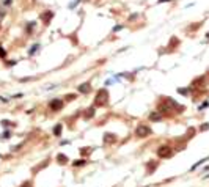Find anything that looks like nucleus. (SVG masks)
<instances>
[{"label": "nucleus", "instance_id": "4468645a", "mask_svg": "<svg viewBox=\"0 0 209 187\" xmlns=\"http://www.w3.org/2000/svg\"><path fill=\"white\" fill-rule=\"evenodd\" d=\"M208 159H209V157H206V159H201V160H200V162H197V163H195V165H193V167H192V168H190V170H192V171H193V170H195V168H197V167H200V165H201V163H204V162H206V160H208Z\"/></svg>", "mask_w": 209, "mask_h": 187}, {"label": "nucleus", "instance_id": "423d86ee", "mask_svg": "<svg viewBox=\"0 0 209 187\" xmlns=\"http://www.w3.org/2000/svg\"><path fill=\"white\" fill-rule=\"evenodd\" d=\"M116 142V135L115 134H110V132H107L106 135H104V143H115Z\"/></svg>", "mask_w": 209, "mask_h": 187}, {"label": "nucleus", "instance_id": "393cba45", "mask_svg": "<svg viewBox=\"0 0 209 187\" xmlns=\"http://www.w3.org/2000/svg\"><path fill=\"white\" fill-rule=\"evenodd\" d=\"M208 38H209V33H208Z\"/></svg>", "mask_w": 209, "mask_h": 187}, {"label": "nucleus", "instance_id": "2eb2a0df", "mask_svg": "<svg viewBox=\"0 0 209 187\" xmlns=\"http://www.w3.org/2000/svg\"><path fill=\"white\" fill-rule=\"evenodd\" d=\"M3 18H5V8H2V6H0V24H2Z\"/></svg>", "mask_w": 209, "mask_h": 187}, {"label": "nucleus", "instance_id": "f8f14e48", "mask_svg": "<svg viewBox=\"0 0 209 187\" xmlns=\"http://www.w3.org/2000/svg\"><path fill=\"white\" fill-rule=\"evenodd\" d=\"M157 167V163L156 162H151V163H148V173H154V168Z\"/></svg>", "mask_w": 209, "mask_h": 187}, {"label": "nucleus", "instance_id": "20e7f679", "mask_svg": "<svg viewBox=\"0 0 209 187\" xmlns=\"http://www.w3.org/2000/svg\"><path fill=\"white\" fill-rule=\"evenodd\" d=\"M171 154H173V149H171L170 146H167V145L160 146V148L157 149V156H159V157H162V159H167V157H170Z\"/></svg>", "mask_w": 209, "mask_h": 187}, {"label": "nucleus", "instance_id": "9d476101", "mask_svg": "<svg viewBox=\"0 0 209 187\" xmlns=\"http://www.w3.org/2000/svg\"><path fill=\"white\" fill-rule=\"evenodd\" d=\"M94 112H96V110H94V107H90V109L85 112V118H87V119L93 118V116H94Z\"/></svg>", "mask_w": 209, "mask_h": 187}, {"label": "nucleus", "instance_id": "6e6552de", "mask_svg": "<svg viewBox=\"0 0 209 187\" xmlns=\"http://www.w3.org/2000/svg\"><path fill=\"white\" fill-rule=\"evenodd\" d=\"M52 18H53V13L52 11H46V13H43V14H41V21H44V24H49Z\"/></svg>", "mask_w": 209, "mask_h": 187}, {"label": "nucleus", "instance_id": "7ed1b4c3", "mask_svg": "<svg viewBox=\"0 0 209 187\" xmlns=\"http://www.w3.org/2000/svg\"><path fill=\"white\" fill-rule=\"evenodd\" d=\"M151 128L149 126H145V124H140V126H137L135 128V135L137 137H140V138H145V137H148V135H151Z\"/></svg>", "mask_w": 209, "mask_h": 187}, {"label": "nucleus", "instance_id": "5701e85b", "mask_svg": "<svg viewBox=\"0 0 209 187\" xmlns=\"http://www.w3.org/2000/svg\"><path fill=\"white\" fill-rule=\"evenodd\" d=\"M9 2H11V0H5V5H9Z\"/></svg>", "mask_w": 209, "mask_h": 187}, {"label": "nucleus", "instance_id": "f257e3e1", "mask_svg": "<svg viewBox=\"0 0 209 187\" xmlns=\"http://www.w3.org/2000/svg\"><path fill=\"white\" fill-rule=\"evenodd\" d=\"M107 102H109V91H107V90H99L96 99H94V104L102 107V105H106Z\"/></svg>", "mask_w": 209, "mask_h": 187}, {"label": "nucleus", "instance_id": "f3484780", "mask_svg": "<svg viewBox=\"0 0 209 187\" xmlns=\"http://www.w3.org/2000/svg\"><path fill=\"white\" fill-rule=\"evenodd\" d=\"M178 91H179L181 95H189V88H179Z\"/></svg>", "mask_w": 209, "mask_h": 187}, {"label": "nucleus", "instance_id": "412c9836", "mask_svg": "<svg viewBox=\"0 0 209 187\" xmlns=\"http://www.w3.org/2000/svg\"><path fill=\"white\" fill-rule=\"evenodd\" d=\"M204 107H208V102H204V104H201V105H200V110H203Z\"/></svg>", "mask_w": 209, "mask_h": 187}, {"label": "nucleus", "instance_id": "a211bd4d", "mask_svg": "<svg viewBox=\"0 0 209 187\" xmlns=\"http://www.w3.org/2000/svg\"><path fill=\"white\" fill-rule=\"evenodd\" d=\"M5 55H6V52H5V49L2 47V46H0V57H2V58H5Z\"/></svg>", "mask_w": 209, "mask_h": 187}, {"label": "nucleus", "instance_id": "6ab92c4d", "mask_svg": "<svg viewBox=\"0 0 209 187\" xmlns=\"http://www.w3.org/2000/svg\"><path fill=\"white\" fill-rule=\"evenodd\" d=\"M35 51H38V44H35V46H33L32 49H30V55H32V53L35 52Z\"/></svg>", "mask_w": 209, "mask_h": 187}, {"label": "nucleus", "instance_id": "b1692460", "mask_svg": "<svg viewBox=\"0 0 209 187\" xmlns=\"http://www.w3.org/2000/svg\"><path fill=\"white\" fill-rule=\"evenodd\" d=\"M159 2H160V3H162V2H168V0H159Z\"/></svg>", "mask_w": 209, "mask_h": 187}, {"label": "nucleus", "instance_id": "ddd939ff", "mask_svg": "<svg viewBox=\"0 0 209 187\" xmlns=\"http://www.w3.org/2000/svg\"><path fill=\"white\" fill-rule=\"evenodd\" d=\"M58 162L60 163H66L68 162V157H66L65 154H58Z\"/></svg>", "mask_w": 209, "mask_h": 187}, {"label": "nucleus", "instance_id": "9b49d317", "mask_svg": "<svg viewBox=\"0 0 209 187\" xmlns=\"http://www.w3.org/2000/svg\"><path fill=\"white\" fill-rule=\"evenodd\" d=\"M62 131H63V126L62 124H57L55 128H53V135H62Z\"/></svg>", "mask_w": 209, "mask_h": 187}, {"label": "nucleus", "instance_id": "1a4fd4ad", "mask_svg": "<svg viewBox=\"0 0 209 187\" xmlns=\"http://www.w3.org/2000/svg\"><path fill=\"white\" fill-rule=\"evenodd\" d=\"M149 119H151V121H160V119H162V113H160V112L149 113Z\"/></svg>", "mask_w": 209, "mask_h": 187}, {"label": "nucleus", "instance_id": "f03ea898", "mask_svg": "<svg viewBox=\"0 0 209 187\" xmlns=\"http://www.w3.org/2000/svg\"><path fill=\"white\" fill-rule=\"evenodd\" d=\"M165 107H167V110L168 112H183L184 110V107L183 105H179L176 101H173V99H170V98H167L165 99Z\"/></svg>", "mask_w": 209, "mask_h": 187}, {"label": "nucleus", "instance_id": "4be33fe9", "mask_svg": "<svg viewBox=\"0 0 209 187\" xmlns=\"http://www.w3.org/2000/svg\"><path fill=\"white\" fill-rule=\"evenodd\" d=\"M74 98H76V95H68V99H69V101H71V99H74Z\"/></svg>", "mask_w": 209, "mask_h": 187}, {"label": "nucleus", "instance_id": "0eeeda50", "mask_svg": "<svg viewBox=\"0 0 209 187\" xmlns=\"http://www.w3.org/2000/svg\"><path fill=\"white\" fill-rule=\"evenodd\" d=\"M79 91L83 93V95H88L91 91V85L90 83H82V85H79Z\"/></svg>", "mask_w": 209, "mask_h": 187}, {"label": "nucleus", "instance_id": "39448f33", "mask_svg": "<svg viewBox=\"0 0 209 187\" xmlns=\"http://www.w3.org/2000/svg\"><path fill=\"white\" fill-rule=\"evenodd\" d=\"M49 107L52 110H60L63 107V101L62 99H52V101L49 102Z\"/></svg>", "mask_w": 209, "mask_h": 187}, {"label": "nucleus", "instance_id": "dca6fc26", "mask_svg": "<svg viewBox=\"0 0 209 187\" xmlns=\"http://www.w3.org/2000/svg\"><path fill=\"white\" fill-rule=\"evenodd\" d=\"M85 162H87L85 159H83V160H77V162H74V167H80V165H83Z\"/></svg>", "mask_w": 209, "mask_h": 187}, {"label": "nucleus", "instance_id": "aec40b11", "mask_svg": "<svg viewBox=\"0 0 209 187\" xmlns=\"http://www.w3.org/2000/svg\"><path fill=\"white\" fill-rule=\"evenodd\" d=\"M200 129H201V131H206V129H209V124H203Z\"/></svg>", "mask_w": 209, "mask_h": 187}]
</instances>
